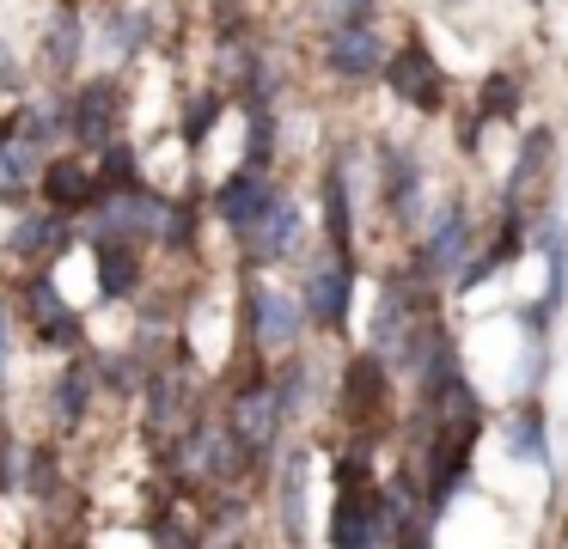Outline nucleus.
<instances>
[{"mask_svg": "<svg viewBox=\"0 0 568 549\" xmlns=\"http://www.w3.org/2000/svg\"><path fill=\"white\" fill-rule=\"evenodd\" d=\"M336 507H331V549H385L392 543V500L367 482V464H336Z\"/></svg>", "mask_w": 568, "mask_h": 549, "instance_id": "obj_1", "label": "nucleus"}, {"mask_svg": "<svg viewBox=\"0 0 568 549\" xmlns=\"http://www.w3.org/2000/svg\"><path fill=\"white\" fill-rule=\"evenodd\" d=\"M165 226V202L148 190H129V195H104L99 207V244H135L153 238V232Z\"/></svg>", "mask_w": 568, "mask_h": 549, "instance_id": "obj_2", "label": "nucleus"}, {"mask_svg": "<svg viewBox=\"0 0 568 549\" xmlns=\"http://www.w3.org/2000/svg\"><path fill=\"white\" fill-rule=\"evenodd\" d=\"M282 415H287V403H282V390H275V378H257V385H245L233 403V439L245 451H270Z\"/></svg>", "mask_w": 568, "mask_h": 549, "instance_id": "obj_3", "label": "nucleus"}, {"mask_svg": "<svg viewBox=\"0 0 568 549\" xmlns=\"http://www.w3.org/2000/svg\"><path fill=\"white\" fill-rule=\"evenodd\" d=\"M116 129H123V85H111V80L87 85V92L74 98V110H68V134L104 153V146L116 141Z\"/></svg>", "mask_w": 568, "mask_h": 549, "instance_id": "obj_4", "label": "nucleus"}, {"mask_svg": "<svg viewBox=\"0 0 568 549\" xmlns=\"http://www.w3.org/2000/svg\"><path fill=\"white\" fill-rule=\"evenodd\" d=\"M385 85L416 110H440V98H446V80H440V68H434V55L422 43H404L385 61Z\"/></svg>", "mask_w": 568, "mask_h": 549, "instance_id": "obj_5", "label": "nucleus"}, {"mask_svg": "<svg viewBox=\"0 0 568 549\" xmlns=\"http://www.w3.org/2000/svg\"><path fill=\"white\" fill-rule=\"evenodd\" d=\"M275 202H282V195H275V183L263 177V171H251V165H245V171H233V177H226L221 190H214V207H221V220L239 232V238H245V232L257 226V220L270 214Z\"/></svg>", "mask_w": 568, "mask_h": 549, "instance_id": "obj_6", "label": "nucleus"}, {"mask_svg": "<svg viewBox=\"0 0 568 549\" xmlns=\"http://www.w3.org/2000/svg\"><path fill=\"white\" fill-rule=\"evenodd\" d=\"M348 293H355V268H348L343 251H336L306 275V312L318 317L324 329H343L348 324Z\"/></svg>", "mask_w": 568, "mask_h": 549, "instance_id": "obj_7", "label": "nucleus"}, {"mask_svg": "<svg viewBox=\"0 0 568 549\" xmlns=\"http://www.w3.org/2000/svg\"><path fill=\"white\" fill-rule=\"evenodd\" d=\"M19 305L31 312V324H38L43 342H55V348H74L80 342V317L62 305V293H55L50 275H31L26 287H19Z\"/></svg>", "mask_w": 568, "mask_h": 549, "instance_id": "obj_8", "label": "nucleus"}, {"mask_svg": "<svg viewBox=\"0 0 568 549\" xmlns=\"http://www.w3.org/2000/svg\"><path fill=\"white\" fill-rule=\"evenodd\" d=\"M379 61H385V49H379V31H373V19H367V24H336L331 43H324V68L343 73V80H367Z\"/></svg>", "mask_w": 568, "mask_h": 549, "instance_id": "obj_9", "label": "nucleus"}, {"mask_svg": "<svg viewBox=\"0 0 568 549\" xmlns=\"http://www.w3.org/2000/svg\"><path fill=\"white\" fill-rule=\"evenodd\" d=\"M251 336H257V348H294L300 342V305L287 299V293H275V287H251Z\"/></svg>", "mask_w": 568, "mask_h": 549, "instance_id": "obj_10", "label": "nucleus"}, {"mask_svg": "<svg viewBox=\"0 0 568 549\" xmlns=\"http://www.w3.org/2000/svg\"><path fill=\"white\" fill-rule=\"evenodd\" d=\"M300 244V207L294 202H275L270 214L257 220V226L245 232V251H251V263H282L287 251Z\"/></svg>", "mask_w": 568, "mask_h": 549, "instance_id": "obj_11", "label": "nucleus"}, {"mask_svg": "<svg viewBox=\"0 0 568 549\" xmlns=\"http://www.w3.org/2000/svg\"><path fill=\"white\" fill-rule=\"evenodd\" d=\"M43 195H50V207H92L99 202V177L80 159H50L43 165Z\"/></svg>", "mask_w": 568, "mask_h": 549, "instance_id": "obj_12", "label": "nucleus"}, {"mask_svg": "<svg viewBox=\"0 0 568 549\" xmlns=\"http://www.w3.org/2000/svg\"><path fill=\"white\" fill-rule=\"evenodd\" d=\"M68 238H74V232L62 226V214H38V220H19L13 238H7V251H13L19 263H43V256H55Z\"/></svg>", "mask_w": 568, "mask_h": 549, "instance_id": "obj_13", "label": "nucleus"}, {"mask_svg": "<svg viewBox=\"0 0 568 549\" xmlns=\"http://www.w3.org/2000/svg\"><path fill=\"white\" fill-rule=\"evenodd\" d=\"M141 287V251L135 244H99V293L104 299H129Z\"/></svg>", "mask_w": 568, "mask_h": 549, "instance_id": "obj_14", "label": "nucleus"}, {"mask_svg": "<svg viewBox=\"0 0 568 549\" xmlns=\"http://www.w3.org/2000/svg\"><path fill=\"white\" fill-rule=\"evenodd\" d=\"M343 397H348V409H379L385 403V360L379 354H361L355 366H348V378H343Z\"/></svg>", "mask_w": 568, "mask_h": 549, "instance_id": "obj_15", "label": "nucleus"}, {"mask_svg": "<svg viewBox=\"0 0 568 549\" xmlns=\"http://www.w3.org/2000/svg\"><path fill=\"white\" fill-rule=\"evenodd\" d=\"M87 397H92V366L74 360L62 378H55V415H62L68 427H80L87 421Z\"/></svg>", "mask_w": 568, "mask_h": 549, "instance_id": "obj_16", "label": "nucleus"}, {"mask_svg": "<svg viewBox=\"0 0 568 549\" xmlns=\"http://www.w3.org/2000/svg\"><path fill=\"white\" fill-rule=\"evenodd\" d=\"M470 226H465V207H446L440 220H434L428 232V251H422V263H458V251H465Z\"/></svg>", "mask_w": 568, "mask_h": 549, "instance_id": "obj_17", "label": "nucleus"}, {"mask_svg": "<svg viewBox=\"0 0 568 549\" xmlns=\"http://www.w3.org/2000/svg\"><path fill=\"white\" fill-rule=\"evenodd\" d=\"M282 525H287V537L306 531V458H287V470H282Z\"/></svg>", "mask_w": 568, "mask_h": 549, "instance_id": "obj_18", "label": "nucleus"}, {"mask_svg": "<svg viewBox=\"0 0 568 549\" xmlns=\"http://www.w3.org/2000/svg\"><path fill=\"white\" fill-rule=\"evenodd\" d=\"M507 446H514V458H526V464H550V446H544L538 409H519L514 421H507Z\"/></svg>", "mask_w": 568, "mask_h": 549, "instance_id": "obj_19", "label": "nucleus"}, {"mask_svg": "<svg viewBox=\"0 0 568 549\" xmlns=\"http://www.w3.org/2000/svg\"><path fill=\"white\" fill-rule=\"evenodd\" d=\"M74 49H80V19L62 7V12L50 19V37H43V55H50V68H55V73H68V68H74Z\"/></svg>", "mask_w": 568, "mask_h": 549, "instance_id": "obj_20", "label": "nucleus"}, {"mask_svg": "<svg viewBox=\"0 0 568 549\" xmlns=\"http://www.w3.org/2000/svg\"><path fill=\"white\" fill-rule=\"evenodd\" d=\"M324 232H331L336 251H348V190H343V171L324 177Z\"/></svg>", "mask_w": 568, "mask_h": 549, "instance_id": "obj_21", "label": "nucleus"}, {"mask_svg": "<svg viewBox=\"0 0 568 549\" xmlns=\"http://www.w3.org/2000/svg\"><path fill=\"white\" fill-rule=\"evenodd\" d=\"M483 116H519V80L514 73H489V85H483Z\"/></svg>", "mask_w": 568, "mask_h": 549, "instance_id": "obj_22", "label": "nucleus"}, {"mask_svg": "<svg viewBox=\"0 0 568 549\" xmlns=\"http://www.w3.org/2000/svg\"><path fill=\"white\" fill-rule=\"evenodd\" d=\"M385 195H392V207L397 214H416V165H409L404 153H392V183H385Z\"/></svg>", "mask_w": 568, "mask_h": 549, "instance_id": "obj_23", "label": "nucleus"}, {"mask_svg": "<svg viewBox=\"0 0 568 549\" xmlns=\"http://www.w3.org/2000/svg\"><path fill=\"white\" fill-rule=\"evenodd\" d=\"M160 238L172 244V251H190V244H196V214H190V202L165 207V226H160Z\"/></svg>", "mask_w": 568, "mask_h": 549, "instance_id": "obj_24", "label": "nucleus"}, {"mask_svg": "<svg viewBox=\"0 0 568 549\" xmlns=\"http://www.w3.org/2000/svg\"><path fill=\"white\" fill-rule=\"evenodd\" d=\"M221 116V98H202L196 110H190V141H209V122Z\"/></svg>", "mask_w": 568, "mask_h": 549, "instance_id": "obj_25", "label": "nucleus"}, {"mask_svg": "<svg viewBox=\"0 0 568 549\" xmlns=\"http://www.w3.org/2000/svg\"><path fill=\"white\" fill-rule=\"evenodd\" d=\"M331 7H336V19H343V24H367L379 0H331Z\"/></svg>", "mask_w": 568, "mask_h": 549, "instance_id": "obj_26", "label": "nucleus"}, {"mask_svg": "<svg viewBox=\"0 0 568 549\" xmlns=\"http://www.w3.org/2000/svg\"><path fill=\"white\" fill-rule=\"evenodd\" d=\"M0 366H7V305H0Z\"/></svg>", "mask_w": 568, "mask_h": 549, "instance_id": "obj_27", "label": "nucleus"}, {"mask_svg": "<svg viewBox=\"0 0 568 549\" xmlns=\"http://www.w3.org/2000/svg\"><path fill=\"white\" fill-rule=\"evenodd\" d=\"M7 476H13V470H7V464H0V482H7Z\"/></svg>", "mask_w": 568, "mask_h": 549, "instance_id": "obj_28", "label": "nucleus"}, {"mask_svg": "<svg viewBox=\"0 0 568 549\" xmlns=\"http://www.w3.org/2000/svg\"><path fill=\"white\" fill-rule=\"evenodd\" d=\"M531 7H538V0H531Z\"/></svg>", "mask_w": 568, "mask_h": 549, "instance_id": "obj_29", "label": "nucleus"}]
</instances>
